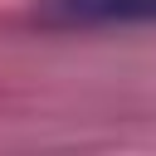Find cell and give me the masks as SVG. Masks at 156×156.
<instances>
[{"mask_svg":"<svg viewBox=\"0 0 156 156\" xmlns=\"http://www.w3.org/2000/svg\"><path fill=\"white\" fill-rule=\"evenodd\" d=\"M39 20L58 29L78 24H151L156 0H39Z\"/></svg>","mask_w":156,"mask_h":156,"instance_id":"obj_1","label":"cell"}]
</instances>
